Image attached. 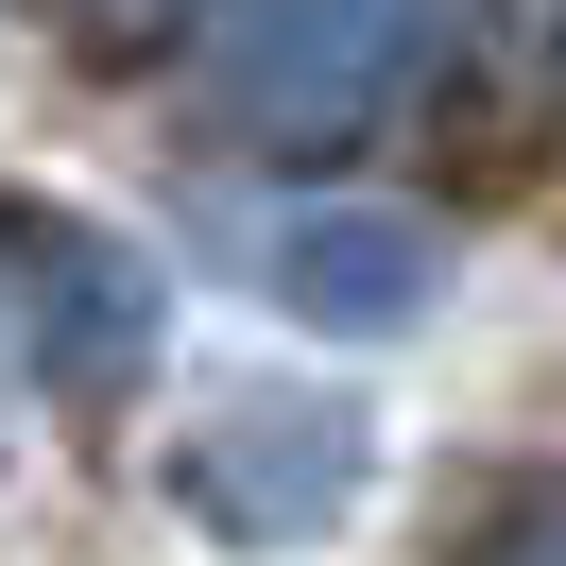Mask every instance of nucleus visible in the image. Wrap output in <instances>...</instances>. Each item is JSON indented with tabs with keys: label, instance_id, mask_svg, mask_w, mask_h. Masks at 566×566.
I'll return each instance as SVG.
<instances>
[{
	"label": "nucleus",
	"instance_id": "1",
	"mask_svg": "<svg viewBox=\"0 0 566 566\" xmlns=\"http://www.w3.org/2000/svg\"><path fill=\"white\" fill-rule=\"evenodd\" d=\"M0 275L35 292V360H52L70 395H120V378L155 360V275H138L120 241H86V223L18 207V223H0Z\"/></svg>",
	"mask_w": 566,
	"mask_h": 566
},
{
	"label": "nucleus",
	"instance_id": "2",
	"mask_svg": "<svg viewBox=\"0 0 566 566\" xmlns=\"http://www.w3.org/2000/svg\"><path fill=\"white\" fill-rule=\"evenodd\" d=\"M189 481V515H223V532H326L344 515V481H360V412H292V395H258V412H223L207 447L172 463Z\"/></svg>",
	"mask_w": 566,
	"mask_h": 566
},
{
	"label": "nucleus",
	"instance_id": "3",
	"mask_svg": "<svg viewBox=\"0 0 566 566\" xmlns=\"http://www.w3.org/2000/svg\"><path fill=\"white\" fill-rule=\"evenodd\" d=\"M275 292L310 326H412V292H429V223H395V207H310L275 241Z\"/></svg>",
	"mask_w": 566,
	"mask_h": 566
},
{
	"label": "nucleus",
	"instance_id": "4",
	"mask_svg": "<svg viewBox=\"0 0 566 566\" xmlns=\"http://www.w3.org/2000/svg\"><path fill=\"white\" fill-rule=\"evenodd\" d=\"M497 566H566V497H532V515L497 532Z\"/></svg>",
	"mask_w": 566,
	"mask_h": 566
}]
</instances>
